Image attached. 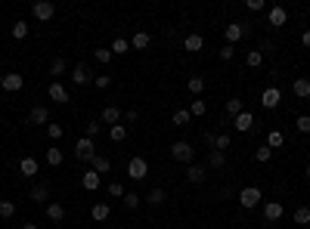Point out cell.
I'll return each instance as SVG.
<instances>
[{"label": "cell", "instance_id": "6da1fadb", "mask_svg": "<svg viewBox=\"0 0 310 229\" xmlns=\"http://www.w3.org/2000/svg\"><path fill=\"white\" fill-rule=\"evenodd\" d=\"M96 155H99V152H96V143H93L90 136H81L78 143H75V158H78V161H93Z\"/></svg>", "mask_w": 310, "mask_h": 229}, {"label": "cell", "instance_id": "7a4b0ae2", "mask_svg": "<svg viewBox=\"0 0 310 229\" xmlns=\"http://www.w3.org/2000/svg\"><path fill=\"white\" fill-rule=\"evenodd\" d=\"M171 158H174V161H180V164H192L195 149H192L189 143H183V139H180V143H174V146H171Z\"/></svg>", "mask_w": 310, "mask_h": 229}, {"label": "cell", "instance_id": "3957f363", "mask_svg": "<svg viewBox=\"0 0 310 229\" xmlns=\"http://www.w3.org/2000/svg\"><path fill=\"white\" fill-rule=\"evenodd\" d=\"M261 198H264V192H261L258 186H245V189L239 192V204H242L245 210H251V207H258V204H261Z\"/></svg>", "mask_w": 310, "mask_h": 229}, {"label": "cell", "instance_id": "277c9868", "mask_svg": "<svg viewBox=\"0 0 310 229\" xmlns=\"http://www.w3.org/2000/svg\"><path fill=\"white\" fill-rule=\"evenodd\" d=\"M22 87H25V78L19 72H7L4 78H0V90L4 93H19Z\"/></svg>", "mask_w": 310, "mask_h": 229}, {"label": "cell", "instance_id": "5b68a950", "mask_svg": "<svg viewBox=\"0 0 310 229\" xmlns=\"http://www.w3.org/2000/svg\"><path fill=\"white\" fill-rule=\"evenodd\" d=\"M93 78H96V75L90 72V65H87V62H78L75 68H71V81H75L78 87H87V84H93Z\"/></svg>", "mask_w": 310, "mask_h": 229}, {"label": "cell", "instance_id": "8992f818", "mask_svg": "<svg viewBox=\"0 0 310 229\" xmlns=\"http://www.w3.org/2000/svg\"><path fill=\"white\" fill-rule=\"evenodd\" d=\"M146 173H149L146 158H131V161H127V177L131 180H146Z\"/></svg>", "mask_w": 310, "mask_h": 229}, {"label": "cell", "instance_id": "52a82bcc", "mask_svg": "<svg viewBox=\"0 0 310 229\" xmlns=\"http://www.w3.org/2000/svg\"><path fill=\"white\" fill-rule=\"evenodd\" d=\"M245 34H248V25H245V22H230V25L224 28V38H227V44H230V47H233L236 41H242Z\"/></svg>", "mask_w": 310, "mask_h": 229}, {"label": "cell", "instance_id": "ba28073f", "mask_svg": "<svg viewBox=\"0 0 310 229\" xmlns=\"http://www.w3.org/2000/svg\"><path fill=\"white\" fill-rule=\"evenodd\" d=\"M279 102H282V90H279V87H267V90L261 93V105H264V109H279Z\"/></svg>", "mask_w": 310, "mask_h": 229}, {"label": "cell", "instance_id": "9c48e42d", "mask_svg": "<svg viewBox=\"0 0 310 229\" xmlns=\"http://www.w3.org/2000/svg\"><path fill=\"white\" fill-rule=\"evenodd\" d=\"M31 13H34V19H41V22H50L53 16H56V7H53L50 0H38V4L31 7Z\"/></svg>", "mask_w": 310, "mask_h": 229}, {"label": "cell", "instance_id": "30bf717a", "mask_svg": "<svg viewBox=\"0 0 310 229\" xmlns=\"http://www.w3.org/2000/svg\"><path fill=\"white\" fill-rule=\"evenodd\" d=\"M267 22H270L273 28H282V25L288 22V10H285V7H270V10H267Z\"/></svg>", "mask_w": 310, "mask_h": 229}, {"label": "cell", "instance_id": "8fae6325", "mask_svg": "<svg viewBox=\"0 0 310 229\" xmlns=\"http://www.w3.org/2000/svg\"><path fill=\"white\" fill-rule=\"evenodd\" d=\"M282 214H285L282 201H267V204H264V220H267V223H279Z\"/></svg>", "mask_w": 310, "mask_h": 229}, {"label": "cell", "instance_id": "7c38bea8", "mask_svg": "<svg viewBox=\"0 0 310 229\" xmlns=\"http://www.w3.org/2000/svg\"><path fill=\"white\" fill-rule=\"evenodd\" d=\"M254 124H258V121H254V115H251V112H242V115H236V118H233V127L239 130V133H248Z\"/></svg>", "mask_w": 310, "mask_h": 229}, {"label": "cell", "instance_id": "4fadbf2b", "mask_svg": "<svg viewBox=\"0 0 310 229\" xmlns=\"http://www.w3.org/2000/svg\"><path fill=\"white\" fill-rule=\"evenodd\" d=\"M99 183H102V177H99V173H96L93 167L81 173V186H84L87 192H96V189H99Z\"/></svg>", "mask_w": 310, "mask_h": 229}, {"label": "cell", "instance_id": "5bb4252c", "mask_svg": "<svg viewBox=\"0 0 310 229\" xmlns=\"http://www.w3.org/2000/svg\"><path fill=\"white\" fill-rule=\"evenodd\" d=\"M118 121H121V112L115 109V105H106V109H102V115H99V124H109V127H115Z\"/></svg>", "mask_w": 310, "mask_h": 229}, {"label": "cell", "instance_id": "9a60e30c", "mask_svg": "<svg viewBox=\"0 0 310 229\" xmlns=\"http://www.w3.org/2000/svg\"><path fill=\"white\" fill-rule=\"evenodd\" d=\"M47 121H50L47 105H34V109L28 112V124H47Z\"/></svg>", "mask_w": 310, "mask_h": 229}, {"label": "cell", "instance_id": "2e32d148", "mask_svg": "<svg viewBox=\"0 0 310 229\" xmlns=\"http://www.w3.org/2000/svg\"><path fill=\"white\" fill-rule=\"evenodd\" d=\"M186 180H189V183H195V186H202V183L208 180V173H205V167H202V164H189Z\"/></svg>", "mask_w": 310, "mask_h": 229}, {"label": "cell", "instance_id": "e0dca14e", "mask_svg": "<svg viewBox=\"0 0 310 229\" xmlns=\"http://www.w3.org/2000/svg\"><path fill=\"white\" fill-rule=\"evenodd\" d=\"M47 93H50V99H56L59 105H62V102H68V90H65L59 81H53V84L47 87Z\"/></svg>", "mask_w": 310, "mask_h": 229}, {"label": "cell", "instance_id": "ac0fdd59", "mask_svg": "<svg viewBox=\"0 0 310 229\" xmlns=\"http://www.w3.org/2000/svg\"><path fill=\"white\" fill-rule=\"evenodd\" d=\"M34 204H47V198H50V186H44V183H38V186H31V195H28Z\"/></svg>", "mask_w": 310, "mask_h": 229}, {"label": "cell", "instance_id": "d6986e66", "mask_svg": "<svg viewBox=\"0 0 310 229\" xmlns=\"http://www.w3.org/2000/svg\"><path fill=\"white\" fill-rule=\"evenodd\" d=\"M202 47H205L202 34H186V38H183V50H186V53H198Z\"/></svg>", "mask_w": 310, "mask_h": 229}, {"label": "cell", "instance_id": "ffe728a7", "mask_svg": "<svg viewBox=\"0 0 310 229\" xmlns=\"http://www.w3.org/2000/svg\"><path fill=\"white\" fill-rule=\"evenodd\" d=\"M90 217H93L96 223H102V220L112 217V207H109L106 201H96V204H93V210H90Z\"/></svg>", "mask_w": 310, "mask_h": 229}, {"label": "cell", "instance_id": "44dd1931", "mask_svg": "<svg viewBox=\"0 0 310 229\" xmlns=\"http://www.w3.org/2000/svg\"><path fill=\"white\" fill-rule=\"evenodd\" d=\"M19 173H22V177H38V161H34V158H22V161H19Z\"/></svg>", "mask_w": 310, "mask_h": 229}, {"label": "cell", "instance_id": "7402d4cb", "mask_svg": "<svg viewBox=\"0 0 310 229\" xmlns=\"http://www.w3.org/2000/svg\"><path fill=\"white\" fill-rule=\"evenodd\" d=\"M291 90H295L298 99H310V78H298L295 84H291Z\"/></svg>", "mask_w": 310, "mask_h": 229}, {"label": "cell", "instance_id": "603a6c76", "mask_svg": "<svg viewBox=\"0 0 310 229\" xmlns=\"http://www.w3.org/2000/svg\"><path fill=\"white\" fill-rule=\"evenodd\" d=\"M47 217H50L53 223H62V220H65V207H62L59 201H50V204H47Z\"/></svg>", "mask_w": 310, "mask_h": 229}, {"label": "cell", "instance_id": "cb8c5ba5", "mask_svg": "<svg viewBox=\"0 0 310 229\" xmlns=\"http://www.w3.org/2000/svg\"><path fill=\"white\" fill-rule=\"evenodd\" d=\"M152 44V38H149V31H137L134 38H131V50H146Z\"/></svg>", "mask_w": 310, "mask_h": 229}, {"label": "cell", "instance_id": "d4e9b609", "mask_svg": "<svg viewBox=\"0 0 310 229\" xmlns=\"http://www.w3.org/2000/svg\"><path fill=\"white\" fill-rule=\"evenodd\" d=\"M109 50H112V56H124V53H131V41H127V38H115Z\"/></svg>", "mask_w": 310, "mask_h": 229}, {"label": "cell", "instance_id": "484cf974", "mask_svg": "<svg viewBox=\"0 0 310 229\" xmlns=\"http://www.w3.org/2000/svg\"><path fill=\"white\" fill-rule=\"evenodd\" d=\"M267 146H270V149H282V146H285V133H282V130H270V133H267Z\"/></svg>", "mask_w": 310, "mask_h": 229}, {"label": "cell", "instance_id": "4316f807", "mask_svg": "<svg viewBox=\"0 0 310 229\" xmlns=\"http://www.w3.org/2000/svg\"><path fill=\"white\" fill-rule=\"evenodd\" d=\"M90 164H93V170L99 173V177H102V173H109V170H112V161H109L106 155H96V158H93V161H90Z\"/></svg>", "mask_w": 310, "mask_h": 229}, {"label": "cell", "instance_id": "83f0119b", "mask_svg": "<svg viewBox=\"0 0 310 229\" xmlns=\"http://www.w3.org/2000/svg\"><path fill=\"white\" fill-rule=\"evenodd\" d=\"M62 161H65L62 149H56V146H53V149H47V164H50V167H59Z\"/></svg>", "mask_w": 310, "mask_h": 229}, {"label": "cell", "instance_id": "f1b7e54d", "mask_svg": "<svg viewBox=\"0 0 310 229\" xmlns=\"http://www.w3.org/2000/svg\"><path fill=\"white\" fill-rule=\"evenodd\" d=\"M165 198H168V192H165V189H149V195H146V201H149L152 207L165 204Z\"/></svg>", "mask_w": 310, "mask_h": 229}, {"label": "cell", "instance_id": "f546056e", "mask_svg": "<svg viewBox=\"0 0 310 229\" xmlns=\"http://www.w3.org/2000/svg\"><path fill=\"white\" fill-rule=\"evenodd\" d=\"M245 62H248V68H261L264 65V53L261 50H248L245 53Z\"/></svg>", "mask_w": 310, "mask_h": 229}, {"label": "cell", "instance_id": "4dcf8cb0", "mask_svg": "<svg viewBox=\"0 0 310 229\" xmlns=\"http://www.w3.org/2000/svg\"><path fill=\"white\" fill-rule=\"evenodd\" d=\"M242 112H245V109H242V99H239V96H230V99H227V115L236 118V115H242Z\"/></svg>", "mask_w": 310, "mask_h": 229}, {"label": "cell", "instance_id": "1f68e13d", "mask_svg": "<svg viewBox=\"0 0 310 229\" xmlns=\"http://www.w3.org/2000/svg\"><path fill=\"white\" fill-rule=\"evenodd\" d=\"M224 164H227V155H224V152H214V149H211V155H208V167L221 170Z\"/></svg>", "mask_w": 310, "mask_h": 229}, {"label": "cell", "instance_id": "d6a6232c", "mask_svg": "<svg viewBox=\"0 0 310 229\" xmlns=\"http://www.w3.org/2000/svg\"><path fill=\"white\" fill-rule=\"evenodd\" d=\"M186 87H189V93H195V96H198V93H205V78H202V75H192Z\"/></svg>", "mask_w": 310, "mask_h": 229}, {"label": "cell", "instance_id": "836d02e7", "mask_svg": "<svg viewBox=\"0 0 310 229\" xmlns=\"http://www.w3.org/2000/svg\"><path fill=\"white\" fill-rule=\"evenodd\" d=\"M65 68H68V62L62 56H56V59L50 62V75H56V81H59V75H65Z\"/></svg>", "mask_w": 310, "mask_h": 229}, {"label": "cell", "instance_id": "e575fe53", "mask_svg": "<svg viewBox=\"0 0 310 229\" xmlns=\"http://www.w3.org/2000/svg\"><path fill=\"white\" fill-rule=\"evenodd\" d=\"M140 201H143V198L137 195V192H124V198H121V204H124L127 210H137V207H140Z\"/></svg>", "mask_w": 310, "mask_h": 229}, {"label": "cell", "instance_id": "d590c367", "mask_svg": "<svg viewBox=\"0 0 310 229\" xmlns=\"http://www.w3.org/2000/svg\"><path fill=\"white\" fill-rule=\"evenodd\" d=\"M270 158H273V149H270V146H258V149H254V161H258V164H267Z\"/></svg>", "mask_w": 310, "mask_h": 229}, {"label": "cell", "instance_id": "8d00e7d4", "mask_svg": "<svg viewBox=\"0 0 310 229\" xmlns=\"http://www.w3.org/2000/svg\"><path fill=\"white\" fill-rule=\"evenodd\" d=\"M291 220H295L298 226H310V207H295V217Z\"/></svg>", "mask_w": 310, "mask_h": 229}, {"label": "cell", "instance_id": "74e56055", "mask_svg": "<svg viewBox=\"0 0 310 229\" xmlns=\"http://www.w3.org/2000/svg\"><path fill=\"white\" fill-rule=\"evenodd\" d=\"M13 38H16V41H22V38H28V22H25V19H19V22H13Z\"/></svg>", "mask_w": 310, "mask_h": 229}, {"label": "cell", "instance_id": "f35d334b", "mask_svg": "<svg viewBox=\"0 0 310 229\" xmlns=\"http://www.w3.org/2000/svg\"><path fill=\"white\" fill-rule=\"evenodd\" d=\"M93 59H96V62H102V65H109L115 56H112V50H109V47H99V50H93Z\"/></svg>", "mask_w": 310, "mask_h": 229}, {"label": "cell", "instance_id": "ab89813d", "mask_svg": "<svg viewBox=\"0 0 310 229\" xmlns=\"http://www.w3.org/2000/svg\"><path fill=\"white\" fill-rule=\"evenodd\" d=\"M102 133V124H99V121H87V124H84V136H90V139H96Z\"/></svg>", "mask_w": 310, "mask_h": 229}, {"label": "cell", "instance_id": "60d3db41", "mask_svg": "<svg viewBox=\"0 0 310 229\" xmlns=\"http://www.w3.org/2000/svg\"><path fill=\"white\" fill-rule=\"evenodd\" d=\"M124 136H127V127H124V124H115V127H109V139H112V143H121Z\"/></svg>", "mask_w": 310, "mask_h": 229}, {"label": "cell", "instance_id": "b9f144b4", "mask_svg": "<svg viewBox=\"0 0 310 229\" xmlns=\"http://www.w3.org/2000/svg\"><path fill=\"white\" fill-rule=\"evenodd\" d=\"M205 112H208V102H205V99H192V102H189V115L198 118V115H205Z\"/></svg>", "mask_w": 310, "mask_h": 229}, {"label": "cell", "instance_id": "7bdbcfd3", "mask_svg": "<svg viewBox=\"0 0 310 229\" xmlns=\"http://www.w3.org/2000/svg\"><path fill=\"white\" fill-rule=\"evenodd\" d=\"M214 152H230V136L227 133H217V139H214Z\"/></svg>", "mask_w": 310, "mask_h": 229}, {"label": "cell", "instance_id": "ee69618b", "mask_svg": "<svg viewBox=\"0 0 310 229\" xmlns=\"http://www.w3.org/2000/svg\"><path fill=\"white\" fill-rule=\"evenodd\" d=\"M62 133H65V127H62V124H47V136L53 139V143H59Z\"/></svg>", "mask_w": 310, "mask_h": 229}, {"label": "cell", "instance_id": "f6af8a7d", "mask_svg": "<svg viewBox=\"0 0 310 229\" xmlns=\"http://www.w3.org/2000/svg\"><path fill=\"white\" fill-rule=\"evenodd\" d=\"M16 214V204L10 201V198H4V201H0V217H4V220H10Z\"/></svg>", "mask_w": 310, "mask_h": 229}, {"label": "cell", "instance_id": "bcb514c9", "mask_svg": "<svg viewBox=\"0 0 310 229\" xmlns=\"http://www.w3.org/2000/svg\"><path fill=\"white\" fill-rule=\"evenodd\" d=\"M189 118H192V115H189V109H177L171 121H174V124H189Z\"/></svg>", "mask_w": 310, "mask_h": 229}, {"label": "cell", "instance_id": "7dc6e473", "mask_svg": "<svg viewBox=\"0 0 310 229\" xmlns=\"http://www.w3.org/2000/svg\"><path fill=\"white\" fill-rule=\"evenodd\" d=\"M93 87H99V90L112 87V75H96V78H93Z\"/></svg>", "mask_w": 310, "mask_h": 229}, {"label": "cell", "instance_id": "c3c4849f", "mask_svg": "<svg viewBox=\"0 0 310 229\" xmlns=\"http://www.w3.org/2000/svg\"><path fill=\"white\" fill-rule=\"evenodd\" d=\"M106 192H109L112 198H124V186H121V183H109V189H106Z\"/></svg>", "mask_w": 310, "mask_h": 229}, {"label": "cell", "instance_id": "681fc988", "mask_svg": "<svg viewBox=\"0 0 310 229\" xmlns=\"http://www.w3.org/2000/svg\"><path fill=\"white\" fill-rule=\"evenodd\" d=\"M295 127H298L301 133H310V115H301V118L295 121Z\"/></svg>", "mask_w": 310, "mask_h": 229}, {"label": "cell", "instance_id": "f907efd6", "mask_svg": "<svg viewBox=\"0 0 310 229\" xmlns=\"http://www.w3.org/2000/svg\"><path fill=\"white\" fill-rule=\"evenodd\" d=\"M217 56H221L224 62H233V56H236V50H233V47L227 44V47H221V53H217Z\"/></svg>", "mask_w": 310, "mask_h": 229}, {"label": "cell", "instance_id": "816d5d0a", "mask_svg": "<svg viewBox=\"0 0 310 229\" xmlns=\"http://www.w3.org/2000/svg\"><path fill=\"white\" fill-rule=\"evenodd\" d=\"M245 10L258 13V10H267V4H264V0H245Z\"/></svg>", "mask_w": 310, "mask_h": 229}, {"label": "cell", "instance_id": "f5cc1de1", "mask_svg": "<svg viewBox=\"0 0 310 229\" xmlns=\"http://www.w3.org/2000/svg\"><path fill=\"white\" fill-rule=\"evenodd\" d=\"M137 118H140V112H137V109H127V112H124V121H127V124H134Z\"/></svg>", "mask_w": 310, "mask_h": 229}, {"label": "cell", "instance_id": "db71d44e", "mask_svg": "<svg viewBox=\"0 0 310 229\" xmlns=\"http://www.w3.org/2000/svg\"><path fill=\"white\" fill-rule=\"evenodd\" d=\"M214 139H217V133H211V130H205V146H211V149H214Z\"/></svg>", "mask_w": 310, "mask_h": 229}, {"label": "cell", "instance_id": "11a10c76", "mask_svg": "<svg viewBox=\"0 0 310 229\" xmlns=\"http://www.w3.org/2000/svg\"><path fill=\"white\" fill-rule=\"evenodd\" d=\"M301 44H304V47H307V50H310V28H307V31H304V34H301Z\"/></svg>", "mask_w": 310, "mask_h": 229}, {"label": "cell", "instance_id": "9f6ffc18", "mask_svg": "<svg viewBox=\"0 0 310 229\" xmlns=\"http://www.w3.org/2000/svg\"><path fill=\"white\" fill-rule=\"evenodd\" d=\"M22 229H38V226H34V223H25V226H22Z\"/></svg>", "mask_w": 310, "mask_h": 229}, {"label": "cell", "instance_id": "6f0895ef", "mask_svg": "<svg viewBox=\"0 0 310 229\" xmlns=\"http://www.w3.org/2000/svg\"><path fill=\"white\" fill-rule=\"evenodd\" d=\"M304 177H307V180H310V164H307V170H304Z\"/></svg>", "mask_w": 310, "mask_h": 229}, {"label": "cell", "instance_id": "680465c9", "mask_svg": "<svg viewBox=\"0 0 310 229\" xmlns=\"http://www.w3.org/2000/svg\"><path fill=\"white\" fill-rule=\"evenodd\" d=\"M96 229H102V226H96Z\"/></svg>", "mask_w": 310, "mask_h": 229}]
</instances>
